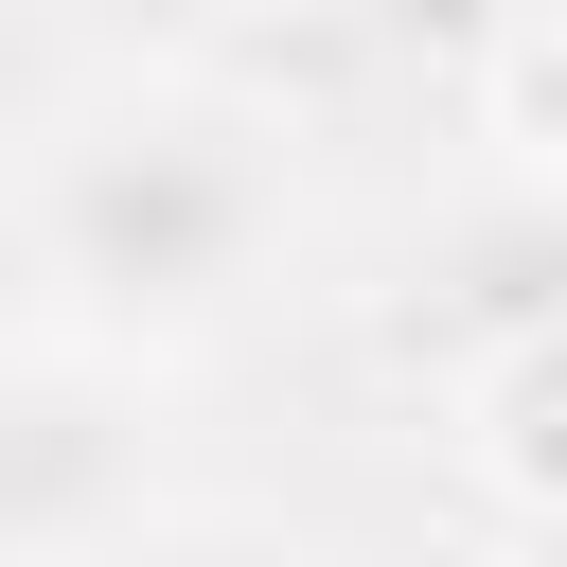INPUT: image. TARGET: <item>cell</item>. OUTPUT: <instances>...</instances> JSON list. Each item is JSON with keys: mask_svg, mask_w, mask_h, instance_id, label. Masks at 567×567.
<instances>
[{"mask_svg": "<svg viewBox=\"0 0 567 567\" xmlns=\"http://www.w3.org/2000/svg\"><path fill=\"white\" fill-rule=\"evenodd\" d=\"M301 230V159L248 89L213 71H106L35 124L18 159V248H35V301L71 354H195L266 301Z\"/></svg>", "mask_w": 567, "mask_h": 567, "instance_id": "6da1fadb", "label": "cell"}, {"mask_svg": "<svg viewBox=\"0 0 567 567\" xmlns=\"http://www.w3.org/2000/svg\"><path fill=\"white\" fill-rule=\"evenodd\" d=\"M478 124H496V177H549V35H532V18L496 35V106H478Z\"/></svg>", "mask_w": 567, "mask_h": 567, "instance_id": "8992f818", "label": "cell"}, {"mask_svg": "<svg viewBox=\"0 0 567 567\" xmlns=\"http://www.w3.org/2000/svg\"><path fill=\"white\" fill-rule=\"evenodd\" d=\"M549 284H567L549 177H496V195L443 230V266H425V301H408L390 337H408V354H425V390H443L461 354H514V337H549Z\"/></svg>", "mask_w": 567, "mask_h": 567, "instance_id": "3957f363", "label": "cell"}, {"mask_svg": "<svg viewBox=\"0 0 567 567\" xmlns=\"http://www.w3.org/2000/svg\"><path fill=\"white\" fill-rule=\"evenodd\" d=\"M443 408H461V478H478L514 532H549V496H567V461H549V408H567V337L461 354V372H443Z\"/></svg>", "mask_w": 567, "mask_h": 567, "instance_id": "277c9868", "label": "cell"}, {"mask_svg": "<svg viewBox=\"0 0 567 567\" xmlns=\"http://www.w3.org/2000/svg\"><path fill=\"white\" fill-rule=\"evenodd\" d=\"M35 567H266L248 532H213V514H106V532H71V549H35Z\"/></svg>", "mask_w": 567, "mask_h": 567, "instance_id": "5b68a950", "label": "cell"}, {"mask_svg": "<svg viewBox=\"0 0 567 567\" xmlns=\"http://www.w3.org/2000/svg\"><path fill=\"white\" fill-rule=\"evenodd\" d=\"M159 496V443H142V372L124 354H53V372H0V567L106 532Z\"/></svg>", "mask_w": 567, "mask_h": 567, "instance_id": "7a4b0ae2", "label": "cell"}]
</instances>
